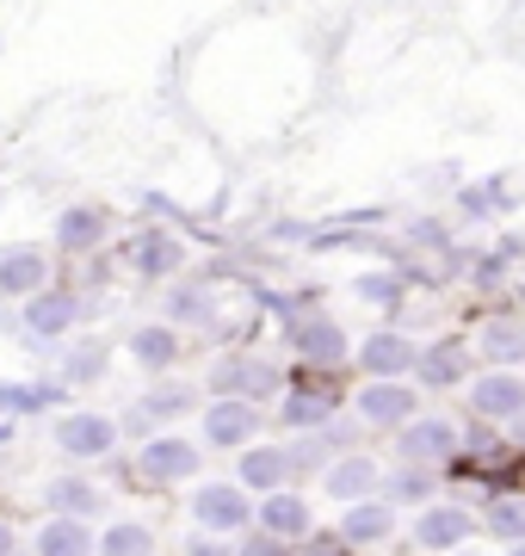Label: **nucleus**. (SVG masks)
I'll list each match as a JSON object with an SVG mask.
<instances>
[{"label":"nucleus","mask_w":525,"mask_h":556,"mask_svg":"<svg viewBox=\"0 0 525 556\" xmlns=\"http://www.w3.org/2000/svg\"><path fill=\"white\" fill-rule=\"evenodd\" d=\"M483 526L495 538H507V544H525V495H495L488 501Z\"/></svg>","instance_id":"a878e982"},{"label":"nucleus","mask_w":525,"mask_h":556,"mask_svg":"<svg viewBox=\"0 0 525 556\" xmlns=\"http://www.w3.org/2000/svg\"><path fill=\"white\" fill-rule=\"evenodd\" d=\"M513 556H525V544H513Z\"/></svg>","instance_id":"58836bf2"},{"label":"nucleus","mask_w":525,"mask_h":556,"mask_svg":"<svg viewBox=\"0 0 525 556\" xmlns=\"http://www.w3.org/2000/svg\"><path fill=\"white\" fill-rule=\"evenodd\" d=\"M389 501H433V470H421V464H402V470L389 477Z\"/></svg>","instance_id":"2f4dec72"},{"label":"nucleus","mask_w":525,"mask_h":556,"mask_svg":"<svg viewBox=\"0 0 525 556\" xmlns=\"http://www.w3.org/2000/svg\"><path fill=\"white\" fill-rule=\"evenodd\" d=\"M284 477H291V452H279V445H247L242 457V489H284Z\"/></svg>","instance_id":"4be33fe9"},{"label":"nucleus","mask_w":525,"mask_h":556,"mask_svg":"<svg viewBox=\"0 0 525 556\" xmlns=\"http://www.w3.org/2000/svg\"><path fill=\"white\" fill-rule=\"evenodd\" d=\"M520 433H525V415H520Z\"/></svg>","instance_id":"ea45409f"},{"label":"nucleus","mask_w":525,"mask_h":556,"mask_svg":"<svg viewBox=\"0 0 525 556\" xmlns=\"http://www.w3.org/2000/svg\"><path fill=\"white\" fill-rule=\"evenodd\" d=\"M43 507L56 519H87V514H100V489L87 477H56L50 489H43Z\"/></svg>","instance_id":"6ab92c4d"},{"label":"nucleus","mask_w":525,"mask_h":556,"mask_svg":"<svg viewBox=\"0 0 525 556\" xmlns=\"http://www.w3.org/2000/svg\"><path fill=\"white\" fill-rule=\"evenodd\" d=\"M38 285H43L38 248H7V254H0V291H7V298H38Z\"/></svg>","instance_id":"aec40b11"},{"label":"nucleus","mask_w":525,"mask_h":556,"mask_svg":"<svg viewBox=\"0 0 525 556\" xmlns=\"http://www.w3.org/2000/svg\"><path fill=\"white\" fill-rule=\"evenodd\" d=\"M291 346H297L304 365H341V358H346L341 321H328V316H304L297 328H291Z\"/></svg>","instance_id":"1a4fd4ad"},{"label":"nucleus","mask_w":525,"mask_h":556,"mask_svg":"<svg viewBox=\"0 0 525 556\" xmlns=\"http://www.w3.org/2000/svg\"><path fill=\"white\" fill-rule=\"evenodd\" d=\"M384 482V470L371 464V457H341V464H328V495L334 501H371V489Z\"/></svg>","instance_id":"f3484780"},{"label":"nucleus","mask_w":525,"mask_h":556,"mask_svg":"<svg viewBox=\"0 0 525 556\" xmlns=\"http://www.w3.org/2000/svg\"><path fill=\"white\" fill-rule=\"evenodd\" d=\"M137 470L149 482H185V477H199V445L192 439H149L142 445V457H137Z\"/></svg>","instance_id":"6e6552de"},{"label":"nucleus","mask_w":525,"mask_h":556,"mask_svg":"<svg viewBox=\"0 0 525 556\" xmlns=\"http://www.w3.org/2000/svg\"><path fill=\"white\" fill-rule=\"evenodd\" d=\"M507 204H513V192H507L501 179H483V186H464V192H458V211H464V217H495Z\"/></svg>","instance_id":"cd10ccee"},{"label":"nucleus","mask_w":525,"mask_h":556,"mask_svg":"<svg viewBox=\"0 0 525 556\" xmlns=\"http://www.w3.org/2000/svg\"><path fill=\"white\" fill-rule=\"evenodd\" d=\"M62 383H0V408H20V415H38V408H56Z\"/></svg>","instance_id":"bb28decb"},{"label":"nucleus","mask_w":525,"mask_h":556,"mask_svg":"<svg viewBox=\"0 0 525 556\" xmlns=\"http://www.w3.org/2000/svg\"><path fill=\"white\" fill-rule=\"evenodd\" d=\"M389 532H396V507H389V501H353L346 519H341L346 544H384Z\"/></svg>","instance_id":"2eb2a0df"},{"label":"nucleus","mask_w":525,"mask_h":556,"mask_svg":"<svg viewBox=\"0 0 525 556\" xmlns=\"http://www.w3.org/2000/svg\"><path fill=\"white\" fill-rule=\"evenodd\" d=\"M180 321H210V291H199V285H185V291H174V303H167Z\"/></svg>","instance_id":"72a5a7b5"},{"label":"nucleus","mask_w":525,"mask_h":556,"mask_svg":"<svg viewBox=\"0 0 525 556\" xmlns=\"http://www.w3.org/2000/svg\"><path fill=\"white\" fill-rule=\"evenodd\" d=\"M359 365L364 371H371V378H402V371H414V365H421V353H414V340L408 334H371L359 346Z\"/></svg>","instance_id":"9b49d317"},{"label":"nucleus","mask_w":525,"mask_h":556,"mask_svg":"<svg viewBox=\"0 0 525 556\" xmlns=\"http://www.w3.org/2000/svg\"><path fill=\"white\" fill-rule=\"evenodd\" d=\"M483 358H495V371H513L525 358V321L520 316H495L483 328Z\"/></svg>","instance_id":"412c9836"},{"label":"nucleus","mask_w":525,"mask_h":556,"mask_svg":"<svg viewBox=\"0 0 525 556\" xmlns=\"http://www.w3.org/2000/svg\"><path fill=\"white\" fill-rule=\"evenodd\" d=\"M192 402H199V396H192L185 383H162V390H149V396H142L130 415H124V433H149L155 420H180Z\"/></svg>","instance_id":"ddd939ff"},{"label":"nucleus","mask_w":525,"mask_h":556,"mask_svg":"<svg viewBox=\"0 0 525 556\" xmlns=\"http://www.w3.org/2000/svg\"><path fill=\"white\" fill-rule=\"evenodd\" d=\"M304 556H346V538H309Z\"/></svg>","instance_id":"e433bc0d"},{"label":"nucleus","mask_w":525,"mask_h":556,"mask_svg":"<svg viewBox=\"0 0 525 556\" xmlns=\"http://www.w3.org/2000/svg\"><path fill=\"white\" fill-rule=\"evenodd\" d=\"M470 408L483 420H520L525 415V378L520 371H483L470 383Z\"/></svg>","instance_id":"39448f33"},{"label":"nucleus","mask_w":525,"mask_h":556,"mask_svg":"<svg viewBox=\"0 0 525 556\" xmlns=\"http://www.w3.org/2000/svg\"><path fill=\"white\" fill-rule=\"evenodd\" d=\"M75 321H81V303H75V298H62V291H38V298H31V309H25V328H31L38 340L68 334Z\"/></svg>","instance_id":"dca6fc26"},{"label":"nucleus","mask_w":525,"mask_h":556,"mask_svg":"<svg viewBox=\"0 0 525 556\" xmlns=\"http://www.w3.org/2000/svg\"><path fill=\"white\" fill-rule=\"evenodd\" d=\"M235 556H291V551H284V538H272V532H254V538H247V544H242Z\"/></svg>","instance_id":"f704fd0d"},{"label":"nucleus","mask_w":525,"mask_h":556,"mask_svg":"<svg viewBox=\"0 0 525 556\" xmlns=\"http://www.w3.org/2000/svg\"><path fill=\"white\" fill-rule=\"evenodd\" d=\"M93 532H87V519H50L38 532V556H93Z\"/></svg>","instance_id":"5701e85b"},{"label":"nucleus","mask_w":525,"mask_h":556,"mask_svg":"<svg viewBox=\"0 0 525 556\" xmlns=\"http://www.w3.org/2000/svg\"><path fill=\"white\" fill-rule=\"evenodd\" d=\"M62 378H68V383H100L105 378V346H100V340L75 346V353H68V365H62Z\"/></svg>","instance_id":"7c9ffc66"},{"label":"nucleus","mask_w":525,"mask_h":556,"mask_svg":"<svg viewBox=\"0 0 525 556\" xmlns=\"http://www.w3.org/2000/svg\"><path fill=\"white\" fill-rule=\"evenodd\" d=\"M185 556H235V551H229V544H222L217 532H199L192 544H185Z\"/></svg>","instance_id":"c9c22d12"},{"label":"nucleus","mask_w":525,"mask_h":556,"mask_svg":"<svg viewBox=\"0 0 525 556\" xmlns=\"http://www.w3.org/2000/svg\"><path fill=\"white\" fill-rule=\"evenodd\" d=\"M130 260H137V273L155 278V273H174V266L185 260V248L174 236H137L130 241Z\"/></svg>","instance_id":"393cba45"},{"label":"nucleus","mask_w":525,"mask_h":556,"mask_svg":"<svg viewBox=\"0 0 525 556\" xmlns=\"http://www.w3.org/2000/svg\"><path fill=\"white\" fill-rule=\"evenodd\" d=\"M56 236H62V248H93V241L105 236V217L100 211H68V217L56 223Z\"/></svg>","instance_id":"c756f323"},{"label":"nucleus","mask_w":525,"mask_h":556,"mask_svg":"<svg viewBox=\"0 0 525 556\" xmlns=\"http://www.w3.org/2000/svg\"><path fill=\"white\" fill-rule=\"evenodd\" d=\"M458 452H464V433H458V420H445V415H421L396 433V457L402 464H421V470H439Z\"/></svg>","instance_id":"f257e3e1"},{"label":"nucleus","mask_w":525,"mask_h":556,"mask_svg":"<svg viewBox=\"0 0 525 556\" xmlns=\"http://www.w3.org/2000/svg\"><path fill=\"white\" fill-rule=\"evenodd\" d=\"M130 358H137L142 371H167L180 358V334L174 328H137L130 334Z\"/></svg>","instance_id":"b1692460"},{"label":"nucleus","mask_w":525,"mask_h":556,"mask_svg":"<svg viewBox=\"0 0 525 556\" xmlns=\"http://www.w3.org/2000/svg\"><path fill=\"white\" fill-rule=\"evenodd\" d=\"M353 298H364V303H402V278H396V273H364V278H353Z\"/></svg>","instance_id":"473e14b6"},{"label":"nucleus","mask_w":525,"mask_h":556,"mask_svg":"<svg viewBox=\"0 0 525 556\" xmlns=\"http://www.w3.org/2000/svg\"><path fill=\"white\" fill-rule=\"evenodd\" d=\"M210 390L217 396H242V402H266L279 390V371L266 358H222L217 371H210Z\"/></svg>","instance_id":"423d86ee"},{"label":"nucleus","mask_w":525,"mask_h":556,"mask_svg":"<svg viewBox=\"0 0 525 556\" xmlns=\"http://www.w3.org/2000/svg\"><path fill=\"white\" fill-rule=\"evenodd\" d=\"M279 420L291 433H322V427H334V396H328V390H291Z\"/></svg>","instance_id":"a211bd4d"},{"label":"nucleus","mask_w":525,"mask_h":556,"mask_svg":"<svg viewBox=\"0 0 525 556\" xmlns=\"http://www.w3.org/2000/svg\"><path fill=\"white\" fill-rule=\"evenodd\" d=\"M464 371H470L464 340H439V346H426L421 365H414V378H421L426 390H451V383H464Z\"/></svg>","instance_id":"4468645a"},{"label":"nucleus","mask_w":525,"mask_h":556,"mask_svg":"<svg viewBox=\"0 0 525 556\" xmlns=\"http://www.w3.org/2000/svg\"><path fill=\"white\" fill-rule=\"evenodd\" d=\"M353 408H359L364 427H396V433H402L408 420H421V415H414V408H421V396H414L402 378H371L359 396H353Z\"/></svg>","instance_id":"f03ea898"},{"label":"nucleus","mask_w":525,"mask_h":556,"mask_svg":"<svg viewBox=\"0 0 525 556\" xmlns=\"http://www.w3.org/2000/svg\"><path fill=\"white\" fill-rule=\"evenodd\" d=\"M112 439H118V427H112L105 415H87V408L56 427V445L68 457H105V452H112Z\"/></svg>","instance_id":"f8f14e48"},{"label":"nucleus","mask_w":525,"mask_h":556,"mask_svg":"<svg viewBox=\"0 0 525 556\" xmlns=\"http://www.w3.org/2000/svg\"><path fill=\"white\" fill-rule=\"evenodd\" d=\"M260 433V402H242V396H217V408H204V439L210 445H247Z\"/></svg>","instance_id":"0eeeda50"},{"label":"nucleus","mask_w":525,"mask_h":556,"mask_svg":"<svg viewBox=\"0 0 525 556\" xmlns=\"http://www.w3.org/2000/svg\"><path fill=\"white\" fill-rule=\"evenodd\" d=\"M100 556H155V538H149V526H112L100 538Z\"/></svg>","instance_id":"c85d7f7f"},{"label":"nucleus","mask_w":525,"mask_h":556,"mask_svg":"<svg viewBox=\"0 0 525 556\" xmlns=\"http://www.w3.org/2000/svg\"><path fill=\"white\" fill-rule=\"evenodd\" d=\"M470 532H476V514L458 507V501H433V507L414 519V544H421V551H458Z\"/></svg>","instance_id":"20e7f679"},{"label":"nucleus","mask_w":525,"mask_h":556,"mask_svg":"<svg viewBox=\"0 0 525 556\" xmlns=\"http://www.w3.org/2000/svg\"><path fill=\"white\" fill-rule=\"evenodd\" d=\"M192 519H199V532H242L254 507L235 482H204L199 495H192Z\"/></svg>","instance_id":"7ed1b4c3"},{"label":"nucleus","mask_w":525,"mask_h":556,"mask_svg":"<svg viewBox=\"0 0 525 556\" xmlns=\"http://www.w3.org/2000/svg\"><path fill=\"white\" fill-rule=\"evenodd\" d=\"M254 519H260V532H272V538H309V526H316L309 501L291 495V489H272V495L254 507Z\"/></svg>","instance_id":"9d476101"},{"label":"nucleus","mask_w":525,"mask_h":556,"mask_svg":"<svg viewBox=\"0 0 525 556\" xmlns=\"http://www.w3.org/2000/svg\"><path fill=\"white\" fill-rule=\"evenodd\" d=\"M0 556H13V526L0 519Z\"/></svg>","instance_id":"4c0bfd02"}]
</instances>
